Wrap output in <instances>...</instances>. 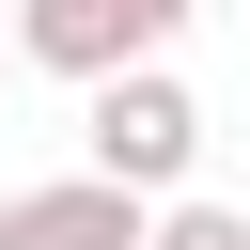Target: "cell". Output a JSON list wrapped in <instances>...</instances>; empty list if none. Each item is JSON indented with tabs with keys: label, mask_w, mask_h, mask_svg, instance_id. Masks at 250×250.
Returning <instances> with one entry per match:
<instances>
[{
	"label": "cell",
	"mask_w": 250,
	"mask_h": 250,
	"mask_svg": "<svg viewBox=\"0 0 250 250\" xmlns=\"http://www.w3.org/2000/svg\"><path fill=\"white\" fill-rule=\"evenodd\" d=\"M188 156H203V94H188L172 62L94 78V109H78V172H94V188H125V203H188Z\"/></svg>",
	"instance_id": "obj_1"
},
{
	"label": "cell",
	"mask_w": 250,
	"mask_h": 250,
	"mask_svg": "<svg viewBox=\"0 0 250 250\" xmlns=\"http://www.w3.org/2000/svg\"><path fill=\"white\" fill-rule=\"evenodd\" d=\"M16 16V62H47V78H141V62H172V31L203 16V0H0Z\"/></svg>",
	"instance_id": "obj_2"
},
{
	"label": "cell",
	"mask_w": 250,
	"mask_h": 250,
	"mask_svg": "<svg viewBox=\"0 0 250 250\" xmlns=\"http://www.w3.org/2000/svg\"><path fill=\"white\" fill-rule=\"evenodd\" d=\"M141 219H156V203L62 172V188H16V203H0V250H141Z\"/></svg>",
	"instance_id": "obj_3"
},
{
	"label": "cell",
	"mask_w": 250,
	"mask_h": 250,
	"mask_svg": "<svg viewBox=\"0 0 250 250\" xmlns=\"http://www.w3.org/2000/svg\"><path fill=\"white\" fill-rule=\"evenodd\" d=\"M141 250H250V203H203V188H188V203L141 219Z\"/></svg>",
	"instance_id": "obj_4"
},
{
	"label": "cell",
	"mask_w": 250,
	"mask_h": 250,
	"mask_svg": "<svg viewBox=\"0 0 250 250\" xmlns=\"http://www.w3.org/2000/svg\"><path fill=\"white\" fill-rule=\"evenodd\" d=\"M0 62H16V16H0Z\"/></svg>",
	"instance_id": "obj_5"
}]
</instances>
